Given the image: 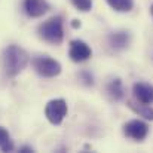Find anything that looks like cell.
<instances>
[{
	"label": "cell",
	"mask_w": 153,
	"mask_h": 153,
	"mask_svg": "<svg viewBox=\"0 0 153 153\" xmlns=\"http://www.w3.org/2000/svg\"><path fill=\"white\" fill-rule=\"evenodd\" d=\"M3 68L4 73L9 77H15L16 74H19L28 64V55L22 48L16 46V45H9L4 51H3Z\"/></svg>",
	"instance_id": "obj_1"
},
{
	"label": "cell",
	"mask_w": 153,
	"mask_h": 153,
	"mask_svg": "<svg viewBox=\"0 0 153 153\" xmlns=\"http://www.w3.org/2000/svg\"><path fill=\"white\" fill-rule=\"evenodd\" d=\"M39 34L40 37L52 45H59L64 39V22L59 15L52 16L48 21L39 25Z\"/></svg>",
	"instance_id": "obj_2"
},
{
	"label": "cell",
	"mask_w": 153,
	"mask_h": 153,
	"mask_svg": "<svg viewBox=\"0 0 153 153\" xmlns=\"http://www.w3.org/2000/svg\"><path fill=\"white\" fill-rule=\"evenodd\" d=\"M33 67L42 77H55L61 73V64L56 59L49 58L46 55L36 56L33 59Z\"/></svg>",
	"instance_id": "obj_3"
},
{
	"label": "cell",
	"mask_w": 153,
	"mask_h": 153,
	"mask_svg": "<svg viewBox=\"0 0 153 153\" xmlns=\"http://www.w3.org/2000/svg\"><path fill=\"white\" fill-rule=\"evenodd\" d=\"M45 114L48 117V120L53 123V125H59L64 117L67 116V102L62 98H56V100H51L46 104L45 108Z\"/></svg>",
	"instance_id": "obj_4"
},
{
	"label": "cell",
	"mask_w": 153,
	"mask_h": 153,
	"mask_svg": "<svg viewBox=\"0 0 153 153\" xmlns=\"http://www.w3.org/2000/svg\"><path fill=\"white\" fill-rule=\"evenodd\" d=\"M123 134L135 141H143L149 134V125L140 119L129 120L123 125Z\"/></svg>",
	"instance_id": "obj_5"
},
{
	"label": "cell",
	"mask_w": 153,
	"mask_h": 153,
	"mask_svg": "<svg viewBox=\"0 0 153 153\" xmlns=\"http://www.w3.org/2000/svg\"><path fill=\"white\" fill-rule=\"evenodd\" d=\"M68 55H70L71 61H74V62H83V61H86V59L91 58L92 51H91V48L83 40H73L70 43Z\"/></svg>",
	"instance_id": "obj_6"
},
{
	"label": "cell",
	"mask_w": 153,
	"mask_h": 153,
	"mask_svg": "<svg viewBox=\"0 0 153 153\" xmlns=\"http://www.w3.org/2000/svg\"><path fill=\"white\" fill-rule=\"evenodd\" d=\"M134 97L141 104H153V85L138 82L132 86Z\"/></svg>",
	"instance_id": "obj_7"
},
{
	"label": "cell",
	"mask_w": 153,
	"mask_h": 153,
	"mask_svg": "<svg viewBox=\"0 0 153 153\" xmlns=\"http://www.w3.org/2000/svg\"><path fill=\"white\" fill-rule=\"evenodd\" d=\"M24 9L28 16L39 18L49 10V4L46 0H24Z\"/></svg>",
	"instance_id": "obj_8"
},
{
	"label": "cell",
	"mask_w": 153,
	"mask_h": 153,
	"mask_svg": "<svg viewBox=\"0 0 153 153\" xmlns=\"http://www.w3.org/2000/svg\"><path fill=\"white\" fill-rule=\"evenodd\" d=\"M129 40H131V36L128 31H113L108 36V43L116 51L125 49L129 45Z\"/></svg>",
	"instance_id": "obj_9"
},
{
	"label": "cell",
	"mask_w": 153,
	"mask_h": 153,
	"mask_svg": "<svg viewBox=\"0 0 153 153\" xmlns=\"http://www.w3.org/2000/svg\"><path fill=\"white\" fill-rule=\"evenodd\" d=\"M107 92L108 95L114 100V101H119L125 97V89H123V83L120 79H113L108 85H107Z\"/></svg>",
	"instance_id": "obj_10"
},
{
	"label": "cell",
	"mask_w": 153,
	"mask_h": 153,
	"mask_svg": "<svg viewBox=\"0 0 153 153\" xmlns=\"http://www.w3.org/2000/svg\"><path fill=\"white\" fill-rule=\"evenodd\" d=\"M128 107L138 116L144 117L146 120H153V107H150V104H135L132 101H128Z\"/></svg>",
	"instance_id": "obj_11"
},
{
	"label": "cell",
	"mask_w": 153,
	"mask_h": 153,
	"mask_svg": "<svg viewBox=\"0 0 153 153\" xmlns=\"http://www.w3.org/2000/svg\"><path fill=\"white\" fill-rule=\"evenodd\" d=\"M116 12H129L134 7V0H105Z\"/></svg>",
	"instance_id": "obj_12"
},
{
	"label": "cell",
	"mask_w": 153,
	"mask_h": 153,
	"mask_svg": "<svg viewBox=\"0 0 153 153\" xmlns=\"http://www.w3.org/2000/svg\"><path fill=\"white\" fill-rule=\"evenodd\" d=\"M12 149H13V143L10 140L9 132L3 126H0V150L1 152H10Z\"/></svg>",
	"instance_id": "obj_13"
},
{
	"label": "cell",
	"mask_w": 153,
	"mask_h": 153,
	"mask_svg": "<svg viewBox=\"0 0 153 153\" xmlns=\"http://www.w3.org/2000/svg\"><path fill=\"white\" fill-rule=\"evenodd\" d=\"M71 3L76 6L77 10L80 12H88L92 7V0H71Z\"/></svg>",
	"instance_id": "obj_14"
},
{
	"label": "cell",
	"mask_w": 153,
	"mask_h": 153,
	"mask_svg": "<svg viewBox=\"0 0 153 153\" xmlns=\"http://www.w3.org/2000/svg\"><path fill=\"white\" fill-rule=\"evenodd\" d=\"M19 152L21 153H28V152H33V149H31V147H21Z\"/></svg>",
	"instance_id": "obj_15"
},
{
	"label": "cell",
	"mask_w": 153,
	"mask_h": 153,
	"mask_svg": "<svg viewBox=\"0 0 153 153\" xmlns=\"http://www.w3.org/2000/svg\"><path fill=\"white\" fill-rule=\"evenodd\" d=\"M150 13H152V16H153V4H152V7H150Z\"/></svg>",
	"instance_id": "obj_16"
}]
</instances>
